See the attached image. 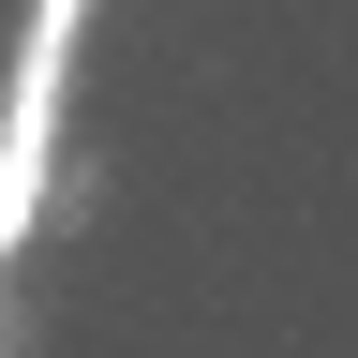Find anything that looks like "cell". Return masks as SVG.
<instances>
[{
	"mask_svg": "<svg viewBox=\"0 0 358 358\" xmlns=\"http://www.w3.org/2000/svg\"><path fill=\"white\" fill-rule=\"evenodd\" d=\"M75 30L90 0H30L15 60H0V254L45 224V179H60V90H75Z\"/></svg>",
	"mask_w": 358,
	"mask_h": 358,
	"instance_id": "cell-1",
	"label": "cell"
}]
</instances>
